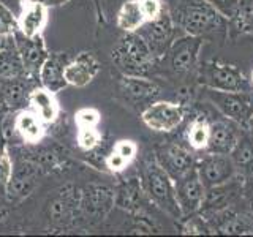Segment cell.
Returning <instances> with one entry per match:
<instances>
[{
  "label": "cell",
  "mask_w": 253,
  "mask_h": 237,
  "mask_svg": "<svg viewBox=\"0 0 253 237\" xmlns=\"http://www.w3.org/2000/svg\"><path fill=\"white\" fill-rule=\"evenodd\" d=\"M47 22V5L42 0H21L18 16V30L26 37H38L43 34Z\"/></svg>",
  "instance_id": "cell-17"
},
{
  "label": "cell",
  "mask_w": 253,
  "mask_h": 237,
  "mask_svg": "<svg viewBox=\"0 0 253 237\" xmlns=\"http://www.w3.org/2000/svg\"><path fill=\"white\" fill-rule=\"evenodd\" d=\"M142 179H144L146 192L157 207H160L172 218H180L182 212L176 196V184L169 174L162 168V164L157 160L147 161L142 171Z\"/></svg>",
  "instance_id": "cell-3"
},
{
  "label": "cell",
  "mask_w": 253,
  "mask_h": 237,
  "mask_svg": "<svg viewBox=\"0 0 253 237\" xmlns=\"http://www.w3.org/2000/svg\"><path fill=\"white\" fill-rule=\"evenodd\" d=\"M233 18L237 19L242 30L253 32V0H241V5Z\"/></svg>",
  "instance_id": "cell-31"
},
{
  "label": "cell",
  "mask_w": 253,
  "mask_h": 237,
  "mask_svg": "<svg viewBox=\"0 0 253 237\" xmlns=\"http://www.w3.org/2000/svg\"><path fill=\"white\" fill-rule=\"evenodd\" d=\"M138 2L141 6V11L146 18V22L157 19L163 11V5L160 0H138Z\"/></svg>",
  "instance_id": "cell-34"
},
{
  "label": "cell",
  "mask_w": 253,
  "mask_h": 237,
  "mask_svg": "<svg viewBox=\"0 0 253 237\" xmlns=\"http://www.w3.org/2000/svg\"><path fill=\"white\" fill-rule=\"evenodd\" d=\"M174 184H176V196H177L182 217H190L198 210H201L204 195H206V187L203 184L200 174H198L196 166L192 171H188L184 177L177 179Z\"/></svg>",
  "instance_id": "cell-8"
},
{
  "label": "cell",
  "mask_w": 253,
  "mask_h": 237,
  "mask_svg": "<svg viewBox=\"0 0 253 237\" xmlns=\"http://www.w3.org/2000/svg\"><path fill=\"white\" fill-rule=\"evenodd\" d=\"M203 43L204 38L195 35L176 38L162 59L174 75H185L196 67Z\"/></svg>",
  "instance_id": "cell-6"
},
{
  "label": "cell",
  "mask_w": 253,
  "mask_h": 237,
  "mask_svg": "<svg viewBox=\"0 0 253 237\" xmlns=\"http://www.w3.org/2000/svg\"><path fill=\"white\" fill-rule=\"evenodd\" d=\"M211 138V122L204 118H196L188 126L187 141L193 150H208Z\"/></svg>",
  "instance_id": "cell-28"
},
{
  "label": "cell",
  "mask_w": 253,
  "mask_h": 237,
  "mask_svg": "<svg viewBox=\"0 0 253 237\" xmlns=\"http://www.w3.org/2000/svg\"><path fill=\"white\" fill-rule=\"evenodd\" d=\"M76 142L81 150H93L101 142V133L98 126H89V128H78Z\"/></svg>",
  "instance_id": "cell-29"
},
{
  "label": "cell",
  "mask_w": 253,
  "mask_h": 237,
  "mask_svg": "<svg viewBox=\"0 0 253 237\" xmlns=\"http://www.w3.org/2000/svg\"><path fill=\"white\" fill-rule=\"evenodd\" d=\"M18 32V18L8 6L0 2V37L13 35Z\"/></svg>",
  "instance_id": "cell-32"
},
{
  "label": "cell",
  "mask_w": 253,
  "mask_h": 237,
  "mask_svg": "<svg viewBox=\"0 0 253 237\" xmlns=\"http://www.w3.org/2000/svg\"><path fill=\"white\" fill-rule=\"evenodd\" d=\"M101 120V114L95 108H81L76 111L75 122L78 128H89V126H98Z\"/></svg>",
  "instance_id": "cell-30"
},
{
  "label": "cell",
  "mask_w": 253,
  "mask_h": 237,
  "mask_svg": "<svg viewBox=\"0 0 253 237\" xmlns=\"http://www.w3.org/2000/svg\"><path fill=\"white\" fill-rule=\"evenodd\" d=\"M241 123H237L228 117H221L215 122H211V138H209V152L229 154L233 150L239 134L242 131Z\"/></svg>",
  "instance_id": "cell-18"
},
{
  "label": "cell",
  "mask_w": 253,
  "mask_h": 237,
  "mask_svg": "<svg viewBox=\"0 0 253 237\" xmlns=\"http://www.w3.org/2000/svg\"><path fill=\"white\" fill-rule=\"evenodd\" d=\"M114 205V192L106 185H89L79 196V210L92 221L106 218Z\"/></svg>",
  "instance_id": "cell-11"
},
{
  "label": "cell",
  "mask_w": 253,
  "mask_h": 237,
  "mask_svg": "<svg viewBox=\"0 0 253 237\" xmlns=\"http://www.w3.org/2000/svg\"><path fill=\"white\" fill-rule=\"evenodd\" d=\"M68 62H70L68 55L63 52H52L47 55L46 62L43 63V67L38 73L40 84L54 93L65 89L68 84L65 81L63 71H65V67Z\"/></svg>",
  "instance_id": "cell-19"
},
{
  "label": "cell",
  "mask_w": 253,
  "mask_h": 237,
  "mask_svg": "<svg viewBox=\"0 0 253 237\" xmlns=\"http://www.w3.org/2000/svg\"><path fill=\"white\" fill-rule=\"evenodd\" d=\"M144 196V188L139 179H126L114 190V202L126 212H138Z\"/></svg>",
  "instance_id": "cell-24"
},
{
  "label": "cell",
  "mask_w": 253,
  "mask_h": 237,
  "mask_svg": "<svg viewBox=\"0 0 253 237\" xmlns=\"http://www.w3.org/2000/svg\"><path fill=\"white\" fill-rule=\"evenodd\" d=\"M38 84V79L32 76L0 81V108L5 111H14V113L26 109L29 106L30 92Z\"/></svg>",
  "instance_id": "cell-12"
},
{
  "label": "cell",
  "mask_w": 253,
  "mask_h": 237,
  "mask_svg": "<svg viewBox=\"0 0 253 237\" xmlns=\"http://www.w3.org/2000/svg\"><path fill=\"white\" fill-rule=\"evenodd\" d=\"M206 97L225 117L247 125L253 118V90L247 92H221L206 89Z\"/></svg>",
  "instance_id": "cell-4"
},
{
  "label": "cell",
  "mask_w": 253,
  "mask_h": 237,
  "mask_svg": "<svg viewBox=\"0 0 253 237\" xmlns=\"http://www.w3.org/2000/svg\"><path fill=\"white\" fill-rule=\"evenodd\" d=\"M184 117V106L172 101H152L141 111V120L147 128L158 133H169L176 130Z\"/></svg>",
  "instance_id": "cell-7"
},
{
  "label": "cell",
  "mask_w": 253,
  "mask_h": 237,
  "mask_svg": "<svg viewBox=\"0 0 253 237\" xmlns=\"http://www.w3.org/2000/svg\"><path fill=\"white\" fill-rule=\"evenodd\" d=\"M208 226L204 225L203 218L190 215V218L182 226V233L184 234H208Z\"/></svg>",
  "instance_id": "cell-37"
},
{
  "label": "cell",
  "mask_w": 253,
  "mask_h": 237,
  "mask_svg": "<svg viewBox=\"0 0 253 237\" xmlns=\"http://www.w3.org/2000/svg\"><path fill=\"white\" fill-rule=\"evenodd\" d=\"M141 29H144L142 32V37L147 41L150 51H152L155 59H162L163 55L168 51V47L171 46V43L174 41V30H176V26H174V19L172 16L165 11L158 16L157 19L146 22Z\"/></svg>",
  "instance_id": "cell-9"
},
{
  "label": "cell",
  "mask_w": 253,
  "mask_h": 237,
  "mask_svg": "<svg viewBox=\"0 0 253 237\" xmlns=\"http://www.w3.org/2000/svg\"><path fill=\"white\" fill-rule=\"evenodd\" d=\"M113 150L117 154H121L124 158H126V160L131 163L138 154V146H136V142L131 139H121L114 144Z\"/></svg>",
  "instance_id": "cell-35"
},
{
  "label": "cell",
  "mask_w": 253,
  "mask_h": 237,
  "mask_svg": "<svg viewBox=\"0 0 253 237\" xmlns=\"http://www.w3.org/2000/svg\"><path fill=\"white\" fill-rule=\"evenodd\" d=\"M196 169L206 188L225 184L236 176V164L229 154L209 152L196 164Z\"/></svg>",
  "instance_id": "cell-10"
},
{
  "label": "cell",
  "mask_w": 253,
  "mask_h": 237,
  "mask_svg": "<svg viewBox=\"0 0 253 237\" xmlns=\"http://www.w3.org/2000/svg\"><path fill=\"white\" fill-rule=\"evenodd\" d=\"M29 108L34 109L46 125H51L57 120L60 113V106L57 98H55V93L47 90L42 84H38L32 89L29 97Z\"/></svg>",
  "instance_id": "cell-22"
},
{
  "label": "cell",
  "mask_w": 253,
  "mask_h": 237,
  "mask_svg": "<svg viewBox=\"0 0 253 237\" xmlns=\"http://www.w3.org/2000/svg\"><path fill=\"white\" fill-rule=\"evenodd\" d=\"M117 29H121L125 34L138 32L146 24V18L141 11L138 0H126L122 3L121 10L117 11Z\"/></svg>",
  "instance_id": "cell-26"
},
{
  "label": "cell",
  "mask_w": 253,
  "mask_h": 237,
  "mask_svg": "<svg viewBox=\"0 0 253 237\" xmlns=\"http://www.w3.org/2000/svg\"><path fill=\"white\" fill-rule=\"evenodd\" d=\"M40 168L30 160V158H22L13 163V174L6 187V198L10 201H18L26 198L35 188L37 177Z\"/></svg>",
  "instance_id": "cell-13"
},
{
  "label": "cell",
  "mask_w": 253,
  "mask_h": 237,
  "mask_svg": "<svg viewBox=\"0 0 253 237\" xmlns=\"http://www.w3.org/2000/svg\"><path fill=\"white\" fill-rule=\"evenodd\" d=\"M245 126H247V128L253 133V118H250V120H249V123L247 125H245Z\"/></svg>",
  "instance_id": "cell-40"
},
{
  "label": "cell",
  "mask_w": 253,
  "mask_h": 237,
  "mask_svg": "<svg viewBox=\"0 0 253 237\" xmlns=\"http://www.w3.org/2000/svg\"><path fill=\"white\" fill-rule=\"evenodd\" d=\"M250 82H252V85H253V71H252V78H250Z\"/></svg>",
  "instance_id": "cell-41"
},
{
  "label": "cell",
  "mask_w": 253,
  "mask_h": 237,
  "mask_svg": "<svg viewBox=\"0 0 253 237\" xmlns=\"http://www.w3.org/2000/svg\"><path fill=\"white\" fill-rule=\"evenodd\" d=\"M121 90L126 100L144 103L154 100L160 93V87L146 76H124L121 79Z\"/></svg>",
  "instance_id": "cell-23"
},
{
  "label": "cell",
  "mask_w": 253,
  "mask_h": 237,
  "mask_svg": "<svg viewBox=\"0 0 253 237\" xmlns=\"http://www.w3.org/2000/svg\"><path fill=\"white\" fill-rule=\"evenodd\" d=\"M101 71L98 59L92 52L83 51L79 52L73 60H70L65 67V81L73 87H85L89 85Z\"/></svg>",
  "instance_id": "cell-15"
},
{
  "label": "cell",
  "mask_w": 253,
  "mask_h": 237,
  "mask_svg": "<svg viewBox=\"0 0 253 237\" xmlns=\"http://www.w3.org/2000/svg\"><path fill=\"white\" fill-rule=\"evenodd\" d=\"M174 18L185 35L204 38L226 30V18L208 0H177Z\"/></svg>",
  "instance_id": "cell-1"
},
{
  "label": "cell",
  "mask_w": 253,
  "mask_h": 237,
  "mask_svg": "<svg viewBox=\"0 0 253 237\" xmlns=\"http://www.w3.org/2000/svg\"><path fill=\"white\" fill-rule=\"evenodd\" d=\"M14 40H16V46H18V51H19V55L22 59L24 68H26L27 75L38 79L40 70H42L43 63L46 62L47 55H49L43 37L38 35V37L30 38V37L22 35L18 30L14 34Z\"/></svg>",
  "instance_id": "cell-14"
},
{
  "label": "cell",
  "mask_w": 253,
  "mask_h": 237,
  "mask_svg": "<svg viewBox=\"0 0 253 237\" xmlns=\"http://www.w3.org/2000/svg\"><path fill=\"white\" fill-rule=\"evenodd\" d=\"M229 157L233 158L236 169L253 171V133L249 128L241 131Z\"/></svg>",
  "instance_id": "cell-27"
},
{
  "label": "cell",
  "mask_w": 253,
  "mask_h": 237,
  "mask_svg": "<svg viewBox=\"0 0 253 237\" xmlns=\"http://www.w3.org/2000/svg\"><path fill=\"white\" fill-rule=\"evenodd\" d=\"M201 82L206 89L221 92H247L253 85L236 67L211 62L201 68Z\"/></svg>",
  "instance_id": "cell-5"
},
{
  "label": "cell",
  "mask_w": 253,
  "mask_h": 237,
  "mask_svg": "<svg viewBox=\"0 0 253 237\" xmlns=\"http://www.w3.org/2000/svg\"><path fill=\"white\" fill-rule=\"evenodd\" d=\"M111 59L124 76H146L154 65V54L138 32L125 34L111 51Z\"/></svg>",
  "instance_id": "cell-2"
},
{
  "label": "cell",
  "mask_w": 253,
  "mask_h": 237,
  "mask_svg": "<svg viewBox=\"0 0 253 237\" xmlns=\"http://www.w3.org/2000/svg\"><path fill=\"white\" fill-rule=\"evenodd\" d=\"M29 76L16 46L14 34L0 37V81Z\"/></svg>",
  "instance_id": "cell-20"
},
{
  "label": "cell",
  "mask_w": 253,
  "mask_h": 237,
  "mask_svg": "<svg viewBox=\"0 0 253 237\" xmlns=\"http://www.w3.org/2000/svg\"><path fill=\"white\" fill-rule=\"evenodd\" d=\"M128 164H130V161L126 160V158H124L121 154L114 152V150L106 157V168L114 174L122 172L124 169H126Z\"/></svg>",
  "instance_id": "cell-38"
},
{
  "label": "cell",
  "mask_w": 253,
  "mask_h": 237,
  "mask_svg": "<svg viewBox=\"0 0 253 237\" xmlns=\"http://www.w3.org/2000/svg\"><path fill=\"white\" fill-rule=\"evenodd\" d=\"M6 150V141H5V136L2 133V126H0V154L5 152Z\"/></svg>",
  "instance_id": "cell-39"
},
{
  "label": "cell",
  "mask_w": 253,
  "mask_h": 237,
  "mask_svg": "<svg viewBox=\"0 0 253 237\" xmlns=\"http://www.w3.org/2000/svg\"><path fill=\"white\" fill-rule=\"evenodd\" d=\"M208 2L213 8H217L225 18H233L241 5V0H208Z\"/></svg>",
  "instance_id": "cell-36"
},
{
  "label": "cell",
  "mask_w": 253,
  "mask_h": 237,
  "mask_svg": "<svg viewBox=\"0 0 253 237\" xmlns=\"http://www.w3.org/2000/svg\"><path fill=\"white\" fill-rule=\"evenodd\" d=\"M237 192H239V184H237L234 177L225 182V184L206 188V195H204V201H203L201 209L217 210V209L225 207V205L231 202V199L236 196Z\"/></svg>",
  "instance_id": "cell-25"
},
{
  "label": "cell",
  "mask_w": 253,
  "mask_h": 237,
  "mask_svg": "<svg viewBox=\"0 0 253 237\" xmlns=\"http://www.w3.org/2000/svg\"><path fill=\"white\" fill-rule=\"evenodd\" d=\"M157 161L162 164V168L169 174L174 182L184 177L188 171H192L196 166L193 154L179 144H169L162 147L160 152H158Z\"/></svg>",
  "instance_id": "cell-16"
},
{
  "label": "cell",
  "mask_w": 253,
  "mask_h": 237,
  "mask_svg": "<svg viewBox=\"0 0 253 237\" xmlns=\"http://www.w3.org/2000/svg\"><path fill=\"white\" fill-rule=\"evenodd\" d=\"M44 122L42 120L34 109L26 108L21 109L16 113L14 117V126H16V133L21 139V142H26V144H38L40 141L44 138Z\"/></svg>",
  "instance_id": "cell-21"
},
{
  "label": "cell",
  "mask_w": 253,
  "mask_h": 237,
  "mask_svg": "<svg viewBox=\"0 0 253 237\" xmlns=\"http://www.w3.org/2000/svg\"><path fill=\"white\" fill-rule=\"evenodd\" d=\"M13 174V158L8 154V150L0 154V193L6 192L8 182Z\"/></svg>",
  "instance_id": "cell-33"
}]
</instances>
